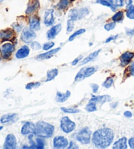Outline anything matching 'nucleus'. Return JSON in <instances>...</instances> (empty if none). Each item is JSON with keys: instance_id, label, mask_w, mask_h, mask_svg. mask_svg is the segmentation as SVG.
<instances>
[{"instance_id": "obj_1", "label": "nucleus", "mask_w": 134, "mask_h": 149, "mask_svg": "<svg viewBox=\"0 0 134 149\" xmlns=\"http://www.w3.org/2000/svg\"><path fill=\"white\" fill-rule=\"evenodd\" d=\"M114 135V132L111 129L102 128L94 132L92 137V142L97 148H107L112 143Z\"/></svg>"}, {"instance_id": "obj_2", "label": "nucleus", "mask_w": 134, "mask_h": 149, "mask_svg": "<svg viewBox=\"0 0 134 149\" xmlns=\"http://www.w3.org/2000/svg\"><path fill=\"white\" fill-rule=\"evenodd\" d=\"M55 127L44 121H39L36 124V135L42 138H50L53 135Z\"/></svg>"}, {"instance_id": "obj_3", "label": "nucleus", "mask_w": 134, "mask_h": 149, "mask_svg": "<svg viewBox=\"0 0 134 149\" xmlns=\"http://www.w3.org/2000/svg\"><path fill=\"white\" fill-rule=\"evenodd\" d=\"M91 131L89 127L82 128L76 135V139L84 145H88L91 141Z\"/></svg>"}, {"instance_id": "obj_4", "label": "nucleus", "mask_w": 134, "mask_h": 149, "mask_svg": "<svg viewBox=\"0 0 134 149\" xmlns=\"http://www.w3.org/2000/svg\"><path fill=\"white\" fill-rule=\"evenodd\" d=\"M89 14V10L86 7L80 9H73L68 13V17L70 19L76 20H80L83 19Z\"/></svg>"}, {"instance_id": "obj_5", "label": "nucleus", "mask_w": 134, "mask_h": 149, "mask_svg": "<svg viewBox=\"0 0 134 149\" xmlns=\"http://www.w3.org/2000/svg\"><path fill=\"white\" fill-rule=\"evenodd\" d=\"M76 127V124L68 116H64L61 119V128L65 133L73 132Z\"/></svg>"}, {"instance_id": "obj_6", "label": "nucleus", "mask_w": 134, "mask_h": 149, "mask_svg": "<svg viewBox=\"0 0 134 149\" xmlns=\"http://www.w3.org/2000/svg\"><path fill=\"white\" fill-rule=\"evenodd\" d=\"M36 38V34L35 33V31L30 29V28H24L20 35V39L26 43H32Z\"/></svg>"}, {"instance_id": "obj_7", "label": "nucleus", "mask_w": 134, "mask_h": 149, "mask_svg": "<svg viewBox=\"0 0 134 149\" xmlns=\"http://www.w3.org/2000/svg\"><path fill=\"white\" fill-rule=\"evenodd\" d=\"M15 49V45L11 43H6L2 45L0 47V53L5 59H8L11 57V54Z\"/></svg>"}, {"instance_id": "obj_8", "label": "nucleus", "mask_w": 134, "mask_h": 149, "mask_svg": "<svg viewBox=\"0 0 134 149\" xmlns=\"http://www.w3.org/2000/svg\"><path fill=\"white\" fill-rule=\"evenodd\" d=\"M17 139L13 134H9L7 135L5 141L3 148L5 149H15L17 147Z\"/></svg>"}, {"instance_id": "obj_9", "label": "nucleus", "mask_w": 134, "mask_h": 149, "mask_svg": "<svg viewBox=\"0 0 134 149\" xmlns=\"http://www.w3.org/2000/svg\"><path fill=\"white\" fill-rule=\"evenodd\" d=\"M68 145V139L63 136H57L53 139V146L55 148H64Z\"/></svg>"}, {"instance_id": "obj_10", "label": "nucleus", "mask_w": 134, "mask_h": 149, "mask_svg": "<svg viewBox=\"0 0 134 149\" xmlns=\"http://www.w3.org/2000/svg\"><path fill=\"white\" fill-rule=\"evenodd\" d=\"M15 36V32L13 29L7 28L0 31V40L2 41H11Z\"/></svg>"}, {"instance_id": "obj_11", "label": "nucleus", "mask_w": 134, "mask_h": 149, "mask_svg": "<svg viewBox=\"0 0 134 149\" xmlns=\"http://www.w3.org/2000/svg\"><path fill=\"white\" fill-rule=\"evenodd\" d=\"M40 3L38 0H30L27 6L25 13L27 15H31L40 9Z\"/></svg>"}, {"instance_id": "obj_12", "label": "nucleus", "mask_w": 134, "mask_h": 149, "mask_svg": "<svg viewBox=\"0 0 134 149\" xmlns=\"http://www.w3.org/2000/svg\"><path fill=\"white\" fill-rule=\"evenodd\" d=\"M21 133L24 135L28 134H36V125L34 123L27 122L23 125L21 129Z\"/></svg>"}, {"instance_id": "obj_13", "label": "nucleus", "mask_w": 134, "mask_h": 149, "mask_svg": "<svg viewBox=\"0 0 134 149\" xmlns=\"http://www.w3.org/2000/svg\"><path fill=\"white\" fill-rule=\"evenodd\" d=\"M29 28L34 31H38L40 30V19L37 15H32L29 18Z\"/></svg>"}, {"instance_id": "obj_14", "label": "nucleus", "mask_w": 134, "mask_h": 149, "mask_svg": "<svg viewBox=\"0 0 134 149\" xmlns=\"http://www.w3.org/2000/svg\"><path fill=\"white\" fill-rule=\"evenodd\" d=\"M43 22L47 26H51L55 22V17H54V10L48 9L45 12Z\"/></svg>"}, {"instance_id": "obj_15", "label": "nucleus", "mask_w": 134, "mask_h": 149, "mask_svg": "<svg viewBox=\"0 0 134 149\" xmlns=\"http://www.w3.org/2000/svg\"><path fill=\"white\" fill-rule=\"evenodd\" d=\"M62 30V24H57L53 26L47 32V38L48 40H53L57 36Z\"/></svg>"}, {"instance_id": "obj_16", "label": "nucleus", "mask_w": 134, "mask_h": 149, "mask_svg": "<svg viewBox=\"0 0 134 149\" xmlns=\"http://www.w3.org/2000/svg\"><path fill=\"white\" fill-rule=\"evenodd\" d=\"M134 57V53L130 51H126L122 55L120 56V65L122 66H125L128 65L131 62L132 58Z\"/></svg>"}, {"instance_id": "obj_17", "label": "nucleus", "mask_w": 134, "mask_h": 149, "mask_svg": "<svg viewBox=\"0 0 134 149\" xmlns=\"http://www.w3.org/2000/svg\"><path fill=\"white\" fill-rule=\"evenodd\" d=\"M61 50V47H57L55 49H51L47 51V52L43 53L40 54V55H38L36 58L38 61H42V60H45V59H49L51 57H52L53 55H55L57 52H59V51Z\"/></svg>"}, {"instance_id": "obj_18", "label": "nucleus", "mask_w": 134, "mask_h": 149, "mask_svg": "<svg viewBox=\"0 0 134 149\" xmlns=\"http://www.w3.org/2000/svg\"><path fill=\"white\" fill-rule=\"evenodd\" d=\"M19 118L17 114H5L0 119V122L3 124H10L16 122Z\"/></svg>"}, {"instance_id": "obj_19", "label": "nucleus", "mask_w": 134, "mask_h": 149, "mask_svg": "<svg viewBox=\"0 0 134 149\" xmlns=\"http://www.w3.org/2000/svg\"><path fill=\"white\" fill-rule=\"evenodd\" d=\"M30 54V48L28 47L27 45H23L21 47L18 49L16 54H15V56L17 58L21 59L24 58L29 55Z\"/></svg>"}, {"instance_id": "obj_20", "label": "nucleus", "mask_w": 134, "mask_h": 149, "mask_svg": "<svg viewBox=\"0 0 134 149\" xmlns=\"http://www.w3.org/2000/svg\"><path fill=\"white\" fill-rule=\"evenodd\" d=\"M127 145V138L122 137L114 143L112 148L114 149H126Z\"/></svg>"}, {"instance_id": "obj_21", "label": "nucleus", "mask_w": 134, "mask_h": 149, "mask_svg": "<svg viewBox=\"0 0 134 149\" xmlns=\"http://www.w3.org/2000/svg\"><path fill=\"white\" fill-rule=\"evenodd\" d=\"M71 93L70 91H66V93H63L61 92L57 91L56 93L55 99L58 102H65L69 97H70Z\"/></svg>"}, {"instance_id": "obj_22", "label": "nucleus", "mask_w": 134, "mask_h": 149, "mask_svg": "<svg viewBox=\"0 0 134 149\" xmlns=\"http://www.w3.org/2000/svg\"><path fill=\"white\" fill-rule=\"evenodd\" d=\"M111 99L109 95H101V96H94L89 100V101H93L96 103L103 104L105 102L110 101Z\"/></svg>"}, {"instance_id": "obj_23", "label": "nucleus", "mask_w": 134, "mask_h": 149, "mask_svg": "<svg viewBox=\"0 0 134 149\" xmlns=\"http://www.w3.org/2000/svg\"><path fill=\"white\" fill-rule=\"evenodd\" d=\"M100 51V49H99L91 53L90 55H89L88 56H86V58H84L83 60H82V61L80 63V65H84L87 63L91 62V61H92L93 60H94V59L96 58L98 55H99Z\"/></svg>"}, {"instance_id": "obj_24", "label": "nucleus", "mask_w": 134, "mask_h": 149, "mask_svg": "<svg viewBox=\"0 0 134 149\" xmlns=\"http://www.w3.org/2000/svg\"><path fill=\"white\" fill-rule=\"evenodd\" d=\"M74 1V0H60L58 3V9L61 11L66 10L72 2Z\"/></svg>"}, {"instance_id": "obj_25", "label": "nucleus", "mask_w": 134, "mask_h": 149, "mask_svg": "<svg viewBox=\"0 0 134 149\" xmlns=\"http://www.w3.org/2000/svg\"><path fill=\"white\" fill-rule=\"evenodd\" d=\"M58 74L59 70L57 68H53L48 70L47 73V79H46L45 81H50L53 80V79H55V77L58 75Z\"/></svg>"}, {"instance_id": "obj_26", "label": "nucleus", "mask_w": 134, "mask_h": 149, "mask_svg": "<svg viewBox=\"0 0 134 149\" xmlns=\"http://www.w3.org/2000/svg\"><path fill=\"white\" fill-rule=\"evenodd\" d=\"M124 12L122 11H119L113 15V16L111 17V20L113 22H120L121 21H122L124 19Z\"/></svg>"}, {"instance_id": "obj_27", "label": "nucleus", "mask_w": 134, "mask_h": 149, "mask_svg": "<svg viewBox=\"0 0 134 149\" xmlns=\"http://www.w3.org/2000/svg\"><path fill=\"white\" fill-rule=\"evenodd\" d=\"M96 3L101 5V6L110 7V8L112 9V11H115L116 9H117V7L114 6V4L110 3V2L107 1V0H97Z\"/></svg>"}, {"instance_id": "obj_28", "label": "nucleus", "mask_w": 134, "mask_h": 149, "mask_svg": "<svg viewBox=\"0 0 134 149\" xmlns=\"http://www.w3.org/2000/svg\"><path fill=\"white\" fill-rule=\"evenodd\" d=\"M82 69H83V74L85 77V78H88V77L91 76L95 72V71H96L95 67L84 68Z\"/></svg>"}, {"instance_id": "obj_29", "label": "nucleus", "mask_w": 134, "mask_h": 149, "mask_svg": "<svg viewBox=\"0 0 134 149\" xmlns=\"http://www.w3.org/2000/svg\"><path fill=\"white\" fill-rule=\"evenodd\" d=\"M126 17L130 19H134V6L130 5L127 6V10H126Z\"/></svg>"}, {"instance_id": "obj_30", "label": "nucleus", "mask_w": 134, "mask_h": 149, "mask_svg": "<svg viewBox=\"0 0 134 149\" xmlns=\"http://www.w3.org/2000/svg\"><path fill=\"white\" fill-rule=\"evenodd\" d=\"M86 110L89 112H95L97 110V106H96V102L89 101L88 104L86 105Z\"/></svg>"}, {"instance_id": "obj_31", "label": "nucleus", "mask_w": 134, "mask_h": 149, "mask_svg": "<svg viewBox=\"0 0 134 149\" xmlns=\"http://www.w3.org/2000/svg\"><path fill=\"white\" fill-rule=\"evenodd\" d=\"M85 32H86V29H84V28H82V29L77 30V31L74 32L73 34H72L70 37H69L68 40L70 41V42H73V41L75 39L77 36H78L84 34V33H85Z\"/></svg>"}, {"instance_id": "obj_32", "label": "nucleus", "mask_w": 134, "mask_h": 149, "mask_svg": "<svg viewBox=\"0 0 134 149\" xmlns=\"http://www.w3.org/2000/svg\"><path fill=\"white\" fill-rule=\"evenodd\" d=\"M36 149H43L45 147V141L42 137H37L36 139Z\"/></svg>"}, {"instance_id": "obj_33", "label": "nucleus", "mask_w": 134, "mask_h": 149, "mask_svg": "<svg viewBox=\"0 0 134 149\" xmlns=\"http://www.w3.org/2000/svg\"><path fill=\"white\" fill-rule=\"evenodd\" d=\"M41 86V83L40 82H30V83H28L27 84L25 88L27 90H30V89H37Z\"/></svg>"}, {"instance_id": "obj_34", "label": "nucleus", "mask_w": 134, "mask_h": 149, "mask_svg": "<svg viewBox=\"0 0 134 149\" xmlns=\"http://www.w3.org/2000/svg\"><path fill=\"white\" fill-rule=\"evenodd\" d=\"M61 110L64 112L67 113V114H76V113L80 112V110L76 109H71V108H65L61 107Z\"/></svg>"}, {"instance_id": "obj_35", "label": "nucleus", "mask_w": 134, "mask_h": 149, "mask_svg": "<svg viewBox=\"0 0 134 149\" xmlns=\"http://www.w3.org/2000/svg\"><path fill=\"white\" fill-rule=\"evenodd\" d=\"M113 84H114V79L112 78H110V77H109V78H107L106 80L103 83V86L105 87V88L109 89L110 87H112Z\"/></svg>"}, {"instance_id": "obj_36", "label": "nucleus", "mask_w": 134, "mask_h": 149, "mask_svg": "<svg viewBox=\"0 0 134 149\" xmlns=\"http://www.w3.org/2000/svg\"><path fill=\"white\" fill-rule=\"evenodd\" d=\"M74 20L70 19L67 21V26H66V31L68 32H71L73 31L74 28Z\"/></svg>"}, {"instance_id": "obj_37", "label": "nucleus", "mask_w": 134, "mask_h": 149, "mask_svg": "<svg viewBox=\"0 0 134 149\" xmlns=\"http://www.w3.org/2000/svg\"><path fill=\"white\" fill-rule=\"evenodd\" d=\"M55 46V43L53 42H48L45 43L43 45V49L44 51H49Z\"/></svg>"}, {"instance_id": "obj_38", "label": "nucleus", "mask_w": 134, "mask_h": 149, "mask_svg": "<svg viewBox=\"0 0 134 149\" xmlns=\"http://www.w3.org/2000/svg\"><path fill=\"white\" fill-rule=\"evenodd\" d=\"M30 46L31 48L34 50H40L42 47V45H41L38 42H36V41H34V42L31 43Z\"/></svg>"}, {"instance_id": "obj_39", "label": "nucleus", "mask_w": 134, "mask_h": 149, "mask_svg": "<svg viewBox=\"0 0 134 149\" xmlns=\"http://www.w3.org/2000/svg\"><path fill=\"white\" fill-rule=\"evenodd\" d=\"M115 27H116V22H115L107 23V24H105V26H104V28L107 30V31H110V30L114 29Z\"/></svg>"}, {"instance_id": "obj_40", "label": "nucleus", "mask_w": 134, "mask_h": 149, "mask_svg": "<svg viewBox=\"0 0 134 149\" xmlns=\"http://www.w3.org/2000/svg\"><path fill=\"white\" fill-rule=\"evenodd\" d=\"M84 78L85 77L83 74V69H81V70L79 71V72L76 74L74 80H75V81H80L82 80H83Z\"/></svg>"}, {"instance_id": "obj_41", "label": "nucleus", "mask_w": 134, "mask_h": 149, "mask_svg": "<svg viewBox=\"0 0 134 149\" xmlns=\"http://www.w3.org/2000/svg\"><path fill=\"white\" fill-rule=\"evenodd\" d=\"M13 30L15 31H16L17 32H19L20 31H21L22 26L21 24H18V23H15V24H13Z\"/></svg>"}, {"instance_id": "obj_42", "label": "nucleus", "mask_w": 134, "mask_h": 149, "mask_svg": "<svg viewBox=\"0 0 134 149\" xmlns=\"http://www.w3.org/2000/svg\"><path fill=\"white\" fill-rule=\"evenodd\" d=\"M91 87L92 89L93 92H94V93H97L98 92V90H99V86H98V85L96 84H91Z\"/></svg>"}, {"instance_id": "obj_43", "label": "nucleus", "mask_w": 134, "mask_h": 149, "mask_svg": "<svg viewBox=\"0 0 134 149\" xmlns=\"http://www.w3.org/2000/svg\"><path fill=\"white\" fill-rule=\"evenodd\" d=\"M114 4L116 7H122L124 6V0H115Z\"/></svg>"}, {"instance_id": "obj_44", "label": "nucleus", "mask_w": 134, "mask_h": 149, "mask_svg": "<svg viewBox=\"0 0 134 149\" xmlns=\"http://www.w3.org/2000/svg\"><path fill=\"white\" fill-rule=\"evenodd\" d=\"M118 34L117 35H115V36H110L109 38H108L106 40V41H105V43H109V42H111V41L116 40L118 38Z\"/></svg>"}, {"instance_id": "obj_45", "label": "nucleus", "mask_w": 134, "mask_h": 149, "mask_svg": "<svg viewBox=\"0 0 134 149\" xmlns=\"http://www.w3.org/2000/svg\"><path fill=\"white\" fill-rule=\"evenodd\" d=\"M126 33L128 36H131L134 35V28L133 29H130V28H126Z\"/></svg>"}, {"instance_id": "obj_46", "label": "nucleus", "mask_w": 134, "mask_h": 149, "mask_svg": "<svg viewBox=\"0 0 134 149\" xmlns=\"http://www.w3.org/2000/svg\"><path fill=\"white\" fill-rule=\"evenodd\" d=\"M82 58H83V56H79V57H77L76 58L74 59V60L73 61V63H72V65L73 66L76 65L77 64H78L80 61V60Z\"/></svg>"}, {"instance_id": "obj_47", "label": "nucleus", "mask_w": 134, "mask_h": 149, "mask_svg": "<svg viewBox=\"0 0 134 149\" xmlns=\"http://www.w3.org/2000/svg\"><path fill=\"white\" fill-rule=\"evenodd\" d=\"M79 147L78 146V145H76L75 142H74V141H71L70 143V145H69V146L68 147V149H71V148H75L77 149Z\"/></svg>"}, {"instance_id": "obj_48", "label": "nucleus", "mask_w": 134, "mask_h": 149, "mask_svg": "<svg viewBox=\"0 0 134 149\" xmlns=\"http://www.w3.org/2000/svg\"><path fill=\"white\" fill-rule=\"evenodd\" d=\"M129 145H130V148L134 149V137H131L130 140L128 141Z\"/></svg>"}, {"instance_id": "obj_49", "label": "nucleus", "mask_w": 134, "mask_h": 149, "mask_svg": "<svg viewBox=\"0 0 134 149\" xmlns=\"http://www.w3.org/2000/svg\"><path fill=\"white\" fill-rule=\"evenodd\" d=\"M130 74L131 76H134V63L131 64L130 67Z\"/></svg>"}, {"instance_id": "obj_50", "label": "nucleus", "mask_w": 134, "mask_h": 149, "mask_svg": "<svg viewBox=\"0 0 134 149\" xmlns=\"http://www.w3.org/2000/svg\"><path fill=\"white\" fill-rule=\"evenodd\" d=\"M124 115L127 118H131L132 117V113L130 111H126L124 113Z\"/></svg>"}, {"instance_id": "obj_51", "label": "nucleus", "mask_w": 134, "mask_h": 149, "mask_svg": "<svg viewBox=\"0 0 134 149\" xmlns=\"http://www.w3.org/2000/svg\"><path fill=\"white\" fill-rule=\"evenodd\" d=\"M126 5H127V6H130V5L132 4L133 1L132 0H126Z\"/></svg>"}, {"instance_id": "obj_52", "label": "nucleus", "mask_w": 134, "mask_h": 149, "mask_svg": "<svg viewBox=\"0 0 134 149\" xmlns=\"http://www.w3.org/2000/svg\"><path fill=\"white\" fill-rule=\"evenodd\" d=\"M107 1H109V2H110V3H112V4H114V0H107Z\"/></svg>"}, {"instance_id": "obj_53", "label": "nucleus", "mask_w": 134, "mask_h": 149, "mask_svg": "<svg viewBox=\"0 0 134 149\" xmlns=\"http://www.w3.org/2000/svg\"><path fill=\"white\" fill-rule=\"evenodd\" d=\"M3 126H0V131H1L2 129H3Z\"/></svg>"}, {"instance_id": "obj_54", "label": "nucleus", "mask_w": 134, "mask_h": 149, "mask_svg": "<svg viewBox=\"0 0 134 149\" xmlns=\"http://www.w3.org/2000/svg\"><path fill=\"white\" fill-rule=\"evenodd\" d=\"M3 1V0H0V3H1V2H2Z\"/></svg>"}, {"instance_id": "obj_55", "label": "nucleus", "mask_w": 134, "mask_h": 149, "mask_svg": "<svg viewBox=\"0 0 134 149\" xmlns=\"http://www.w3.org/2000/svg\"><path fill=\"white\" fill-rule=\"evenodd\" d=\"M1 57H0V61H1Z\"/></svg>"}]
</instances>
